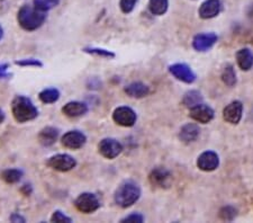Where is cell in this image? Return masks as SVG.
<instances>
[{"mask_svg":"<svg viewBox=\"0 0 253 223\" xmlns=\"http://www.w3.org/2000/svg\"><path fill=\"white\" fill-rule=\"evenodd\" d=\"M46 19L45 11L39 9L35 6H30L25 5L23 6L18 10L17 14V20L19 26L23 28V30L33 32L36 31L38 28L43 25L44 22Z\"/></svg>","mask_w":253,"mask_h":223,"instance_id":"1","label":"cell"},{"mask_svg":"<svg viewBox=\"0 0 253 223\" xmlns=\"http://www.w3.org/2000/svg\"><path fill=\"white\" fill-rule=\"evenodd\" d=\"M11 113L18 123H26L39 116V111L31 98L26 96H16L11 101Z\"/></svg>","mask_w":253,"mask_h":223,"instance_id":"2","label":"cell"},{"mask_svg":"<svg viewBox=\"0 0 253 223\" xmlns=\"http://www.w3.org/2000/svg\"><path fill=\"white\" fill-rule=\"evenodd\" d=\"M140 197L141 189L136 182L132 180H126L123 184L118 186L115 195H114V201L121 208L127 209L133 204H135L140 200Z\"/></svg>","mask_w":253,"mask_h":223,"instance_id":"3","label":"cell"},{"mask_svg":"<svg viewBox=\"0 0 253 223\" xmlns=\"http://www.w3.org/2000/svg\"><path fill=\"white\" fill-rule=\"evenodd\" d=\"M46 165L56 172L67 173L77 167V160L68 153H59L48 158Z\"/></svg>","mask_w":253,"mask_h":223,"instance_id":"4","label":"cell"},{"mask_svg":"<svg viewBox=\"0 0 253 223\" xmlns=\"http://www.w3.org/2000/svg\"><path fill=\"white\" fill-rule=\"evenodd\" d=\"M75 206L81 213L90 214L96 212L100 208V202L98 197L92 193H83L76 198Z\"/></svg>","mask_w":253,"mask_h":223,"instance_id":"5","label":"cell"},{"mask_svg":"<svg viewBox=\"0 0 253 223\" xmlns=\"http://www.w3.org/2000/svg\"><path fill=\"white\" fill-rule=\"evenodd\" d=\"M98 151L106 159H115L123 151V145L113 137H105L98 144Z\"/></svg>","mask_w":253,"mask_h":223,"instance_id":"6","label":"cell"},{"mask_svg":"<svg viewBox=\"0 0 253 223\" xmlns=\"http://www.w3.org/2000/svg\"><path fill=\"white\" fill-rule=\"evenodd\" d=\"M113 120L116 124L124 128H130L136 123L137 115L130 107L121 106L117 107L113 113Z\"/></svg>","mask_w":253,"mask_h":223,"instance_id":"7","label":"cell"},{"mask_svg":"<svg viewBox=\"0 0 253 223\" xmlns=\"http://www.w3.org/2000/svg\"><path fill=\"white\" fill-rule=\"evenodd\" d=\"M85 142H87V136L84 135V133L78 131V130L67 132L61 139V143H62L63 147L71 150H78L83 148Z\"/></svg>","mask_w":253,"mask_h":223,"instance_id":"8","label":"cell"},{"mask_svg":"<svg viewBox=\"0 0 253 223\" xmlns=\"http://www.w3.org/2000/svg\"><path fill=\"white\" fill-rule=\"evenodd\" d=\"M170 74L172 75L175 79L182 81L186 84H193L196 80V75L191 70L189 66L185 63H175L169 68Z\"/></svg>","mask_w":253,"mask_h":223,"instance_id":"9","label":"cell"},{"mask_svg":"<svg viewBox=\"0 0 253 223\" xmlns=\"http://www.w3.org/2000/svg\"><path fill=\"white\" fill-rule=\"evenodd\" d=\"M189 116L199 123L206 124L214 119V111L208 105L201 103L190 108Z\"/></svg>","mask_w":253,"mask_h":223,"instance_id":"10","label":"cell"},{"mask_svg":"<svg viewBox=\"0 0 253 223\" xmlns=\"http://www.w3.org/2000/svg\"><path fill=\"white\" fill-rule=\"evenodd\" d=\"M219 165V159L217 153L214 151H205L203 152L197 159V166L204 172H213Z\"/></svg>","mask_w":253,"mask_h":223,"instance_id":"11","label":"cell"},{"mask_svg":"<svg viewBox=\"0 0 253 223\" xmlns=\"http://www.w3.org/2000/svg\"><path fill=\"white\" fill-rule=\"evenodd\" d=\"M243 112V105L241 101H232L227 106L224 108L223 111V117L224 120L231 124H238L242 117Z\"/></svg>","mask_w":253,"mask_h":223,"instance_id":"12","label":"cell"},{"mask_svg":"<svg viewBox=\"0 0 253 223\" xmlns=\"http://www.w3.org/2000/svg\"><path fill=\"white\" fill-rule=\"evenodd\" d=\"M217 42V35L215 33H203L196 35L193 40V46L196 51L205 52Z\"/></svg>","mask_w":253,"mask_h":223,"instance_id":"13","label":"cell"},{"mask_svg":"<svg viewBox=\"0 0 253 223\" xmlns=\"http://www.w3.org/2000/svg\"><path fill=\"white\" fill-rule=\"evenodd\" d=\"M150 182L156 187H169L171 181L170 173L166 168H156L150 174Z\"/></svg>","mask_w":253,"mask_h":223,"instance_id":"14","label":"cell"},{"mask_svg":"<svg viewBox=\"0 0 253 223\" xmlns=\"http://www.w3.org/2000/svg\"><path fill=\"white\" fill-rule=\"evenodd\" d=\"M62 113L68 117H80L88 113V106L83 101H69L62 107Z\"/></svg>","mask_w":253,"mask_h":223,"instance_id":"15","label":"cell"},{"mask_svg":"<svg viewBox=\"0 0 253 223\" xmlns=\"http://www.w3.org/2000/svg\"><path fill=\"white\" fill-rule=\"evenodd\" d=\"M222 9V3L219 0H206L199 8V16L204 19L213 18L219 14Z\"/></svg>","mask_w":253,"mask_h":223,"instance_id":"16","label":"cell"},{"mask_svg":"<svg viewBox=\"0 0 253 223\" xmlns=\"http://www.w3.org/2000/svg\"><path fill=\"white\" fill-rule=\"evenodd\" d=\"M59 137V130L53 127L42 129L39 133V142L43 147H51Z\"/></svg>","mask_w":253,"mask_h":223,"instance_id":"17","label":"cell"},{"mask_svg":"<svg viewBox=\"0 0 253 223\" xmlns=\"http://www.w3.org/2000/svg\"><path fill=\"white\" fill-rule=\"evenodd\" d=\"M124 91L132 98H143L150 94V88L142 83H132L124 88Z\"/></svg>","mask_w":253,"mask_h":223,"instance_id":"18","label":"cell"},{"mask_svg":"<svg viewBox=\"0 0 253 223\" xmlns=\"http://www.w3.org/2000/svg\"><path fill=\"white\" fill-rule=\"evenodd\" d=\"M199 133H201V130L197 125L194 123H188L181 128L180 132H179V137L185 143H189V142H193L197 139Z\"/></svg>","mask_w":253,"mask_h":223,"instance_id":"19","label":"cell"},{"mask_svg":"<svg viewBox=\"0 0 253 223\" xmlns=\"http://www.w3.org/2000/svg\"><path fill=\"white\" fill-rule=\"evenodd\" d=\"M236 61L242 70H250L253 67V53L249 48H242L236 53Z\"/></svg>","mask_w":253,"mask_h":223,"instance_id":"20","label":"cell"},{"mask_svg":"<svg viewBox=\"0 0 253 223\" xmlns=\"http://www.w3.org/2000/svg\"><path fill=\"white\" fill-rule=\"evenodd\" d=\"M23 176H24V172L22 169H18V168L6 169L0 174V178H1L5 182H7V184H16V182H18L20 179H22Z\"/></svg>","mask_w":253,"mask_h":223,"instance_id":"21","label":"cell"},{"mask_svg":"<svg viewBox=\"0 0 253 223\" xmlns=\"http://www.w3.org/2000/svg\"><path fill=\"white\" fill-rule=\"evenodd\" d=\"M39 98L44 104L56 103L60 98V91L56 88H45L40 92Z\"/></svg>","mask_w":253,"mask_h":223,"instance_id":"22","label":"cell"},{"mask_svg":"<svg viewBox=\"0 0 253 223\" xmlns=\"http://www.w3.org/2000/svg\"><path fill=\"white\" fill-rule=\"evenodd\" d=\"M169 6L168 0H150L149 9L151 13L157 16H161L167 13Z\"/></svg>","mask_w":253,"mask_h":223,"instance_id":"23","label":"cell"},{"mask_svg":"<svg viewBox=\"0 0 253 223\" xmlns=\"http://www.w3.org/2000/svg\"><path fill=\"white\" fill-rule=\"evenodd\" d=\"M202 100H203V96L201 92H198L196 90H191V91L187 92V94L183 96L182 103L186 107L191 108V107L196 106V105L201 104Z\"/></svg>","mask_w":253,"mask_h":223,"instance_id":"24","label":"cell"},{"mask_svg":"<svg viewBox=\"0 0 253 223\" xmlns=\"http://www.w3.org/2000/svg\"><path fill=\"white\" fill-rule=\"evenodd\" d=\"M222 80L224 84L227 85V86L233 87L236 84V75L234 72V69L232 66H227L224 68L223 74H222Z\"/></svg>","mask_w":253,"mask_h":223,"instance_id":"25","label":"cell"},{"mask_svg":"<svg viewBox=\"0 0 253 223\" xmlns=\"http://www.w3.org/2000/svg\"><path fill=\"white\" fill-rule=\"evenodd\" d=\"M84 52H85V53H88V54L101 56V58H107V59L115 58V53H113L112 51L105 50V48H99V47H84Z\"/></svg>","mask_w":253,"mask_h":223,"instance_id":"26","label":"cell"},{"mask_svg":"<svg viewBox=\"0 0 253 223\" xmlns=\"http://www.w3.org/2000/svg\"><path fill=\"white\" fill-rule=\"evenodd\" d=\"M59 2L60 0H34L35 7L43 11H47L56 7L59 5Z\"/></svg>","mask_w":253,"mask_h":223,"instance_id":"27","label":"cell"},{"mask_svg":"<svg viewBox=\"0 0 253 223\" xmlns=\"http://www.w3.org/2000/svg\"><path fill=\"white\" fill-rule=\"evenodd\" d=\"M15 64H17V66H19V67H34V68H42L43 67L42 61L39 59H34V58L18 60V61H16Z\"/></svg>","mask_w":253,"mask_h":223,"instance_id":"28","label":"cell"},{"mask_svg":"<svg viewBox=\"0 0 253 223\" xmlns=\"http://www.w3.org/2000/svg\"><path fill=\"white\" fill-rule=\"evenodd\" d=\"M51 222H56V223H71L72 219L68 217L67 214H64L62 211L56 210L53 212L51 217Z\"/></svg>","mask_w":253,"mask_h":223,"instance_id":"29","label":"cell"},{"mask_svg":"<svg viewBox=\"0 0 253 223\" xmlns=\"http://www.w3.org/2000/svg\"><path fill=\"white\" fill-rule=\"evenodd\" d=\"M235 216H236V211L232 208V206H226V208L222 209L221 212H219V217H221L223 220H226V221L233 220Z\"/></svg>","mask_w":253,"mask_h":223,"instance_id":"30","label":"cell"},{"mask_svg":"<svg viewBox=\"0 0 253 223\" xmlns=\"http://www.w3.org/2000/svg\"><path fill=\"white\" fill-rule=\"evenodd\" d=\"M137 0H121L120 7L124 14H129L134 9Z\"/></svg>","mask_w":253,"mask_h":223,"instance_id":"31","label":"cell"},{"mask_svg":"<svg viewBox=\"0 0 253 223\" xmlns=\"http://www.w3.org/2000/svg\"><path fill=\"white\" fill-rule=\"evenodd\" d=\"M143 221H144V218H143V216L140 213H132L121 220V222H128V223H133V222L142 223Z\"/></svg>","mask_w":253,"mask_h":223,"instance_id":"32","label":"cell"},{"mask_svg":"<svg viewBox=\"0 0 253 223\" xmlns=\"http://www.w3.org/2000/svg\"><path fill=\"white\" fill-rule=\"evenodd\" d=\"M8 68H9V64L8 63L0 64V79L9 78V77L11 76L9 72H8Z\"/></svg>","mask_w":253,"mask_h":223,"instance_id":"33","label":"cell"},{"mask_svg":"<svg viewBox=\"0 0 253 223\" xmlns=\"http://www.w3.org/2000/svg\"><path fill=\"white\" fill-rule=\"evenodd\" d=\"M10 221L11 222H25V218L20 216V214L18 213H13L10 216Z\"/></svg>","mask_w":253,"mask_h":223,"instance_id":"34","label":"cell"},{"mask_svg":"<svg viewBox=\"0 0 253 223\" xmlns=\"http://www.w3.org/2000/svg\"><path fill=\"white\" fill-rule=\"evenodd\" d=\"M6 116H5V113H3V111L1 108H0V124L3 123V121H5Z\"/></svg>","mask_w":253,"mask_h":223,"instance_id":"35","label":"cell"},{"mask_svg":"<svg viewBox=\"0 0 253 223\" xmlns=\"http://www.w3.org/2000/svg\"><path fill=\"white\" fill-rule=\"evenodd\" d=\"M2 38H3V28L1 25H0V41H1Z\"/></svg>","mask_w":253,"mask_h":223,"instance_id":"36","label":"cell"}]
</instances>
